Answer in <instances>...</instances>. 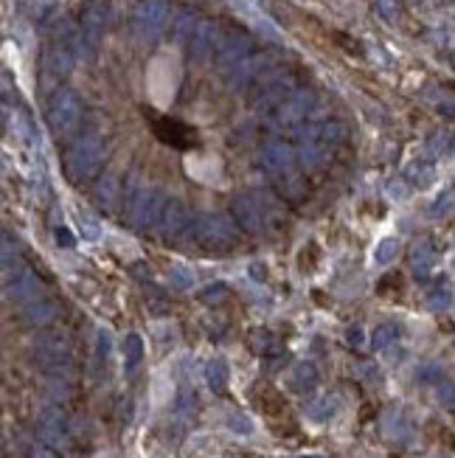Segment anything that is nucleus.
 <instances>
[{
	"label": "nucleus",
	"instance_id": "1",
	"mask_svg": "<svg viewBox=\"0 0 455 458\" xmlns=\"http://www.w3.org/2000/svg\"><path fill=\"white\" fill-rule=\"evenodd\" d=\"M186 233L194 236V239L203 242V245H211V247H225V245H230V236H233L228 220L214 217V214H205V217H200L197 223H188V228L183 230V236H186Z\"/></svg>",
	"mask_w": 455,
	"mask_h": 458
},
{
	"label": "nucleus",
	"instance_id": "2",
	"mask_svg": "<svg viewBox=\"0 0 455 458\" xmlns=\"http://www.w3.org/2000/svg\"><path fill=\"white\" fill-rule=\"evenodd\" d=\"M102 144L96 141V138H87V141H82V144H76L73 149H70V155H68V172L73 174V177H87V174H93L99 169V164H102Z\"/></svg>",
	"mask_w": 455,
	"mask_h": 458
},
{
	"label": "nucleus",
	"instance_id": "3",
	"mask_svg": "<svg viewBox=\"0 0 455 458\" xmlns=\"http://www.w3.org/2000/svg\"><path fill=\"white\" fill-rule=\"evenodd\" d=\"M79 115H82V107L76 102L73 93H57L48 105V124L54 127V132H70L76 124H79Z\"/></svg>",
	"mask_w": 455,
	"mask_h": 458
},
{
	"label": "nucleus",
	"instance_id": "4",
	"mask_svg": "<svg viewBox=\"0 0 455 458\" xmlns=\"http://www.w3.org/2000/svg\"><path fill=\"white\" fill-rule=\"evenodd\" d=\"M262 164H264L270 172L284 174V172L292 169V152H289L287 147H282V144H273V147H267V149H264Z\"/></svg>",
	"mask_w": 455,
	"mask_h": 458
},
{
	"label": "nucleus",
	"instance_id": "5",
	"mask_svg": "<svg viewBox=\"0 0 455 458\" xmlns=\"http://www.w3.org/2000/svg\"><path fill=\"white\" fill-rule=\"evenodd\" d=\"M236 220L242 223V228L247 230H256L259 228V223H262V208L250 200V197H242V200H236Z\"/></svg>",
	"mask_w": 455,
	"mask_h": 458
},
{
	"label": "nucleus",
	"instance_id": "6",
	"mask_svg": "<svg viewBox=\"0 0 455 458\" xmlns=\"http://www.w3.org/2000/svg\"><path fill=\"white\" fill-rule=\"evenodd\" d=\"M6 295H9V298H14V301H26V298L37 295V279H34L31 273H26V270H23V273L14 279V284H9Z\"/></svg>",
	"mask_w": 455,
	"mask_h": 458
},
{
	"label": "nucleus",
	"instance_id": "7",
	"mask_svg": "<svg viewBox=\"0 0 455 458\" xmlns=\"http://www.w3.org/2000/svg\"><path fill=\"white\" fill-rule=\"evenodd\" d=\"M205 380H208V385H211L214 391H225L228 380H230L225 360H220V357H217V360H211V363L205 366Z\"/></svg>",
	"mask_w": 455,
	"mask_h": 458
},
{
	"label": "nucleus",
	"instance_id": "8",
	"mask_svg": "<svg viewBox=\"0 0 455 458\" xmlns=\"http://www.w3.org/2000/svg\"><path fill=\"white\" fill-rule=\"evenodd\" d=\"M191 48H194V54H197V57L211 54V51L217 48V40H214V26H200V28L194 31V43H191Z\"/></svg>",
	"mask_w": 455,
	"mask_h": 458
},
{
	"label": "nucleus",
	"instance_id": "9",
	"mask_svg": "<svg viewBox=\"0 0 455 458\" xmlns=\"http://www.w3.org/2000/svg\"><path fill=\"white\" fill-rule=\"evenodd\" d=\"M105 20H107V6L105 3H90L85 9V14H82V26L87 31H99L105 26Z\"/></svg>",
	"mask_w": 455,
	"mask_h": 458
},
{
	"label": "nucleus",
	"instance_id": "10",
	"mask_svg": "<svg viewBox=\"0 0 455 458\" xmlns=\"http://www.w3.org/2000/svg\"><path fill=\"white\" fill-rule=\"evenodd\" d=\"M138 17H141L152 31H155V28L166 20V6H164V3H144V6H141V11H138Z\"/></svg>",
	"mask_w": 455,
	"mask_h": 458
},
{
	"label": "nucleus",
	"instance_id": "11",
	"mask_svg": "<svg viewBox=\"0 0 455 458\" xmlns=\"http://www.w3.org/2000/svg\"><path fill=\"white\" fill-rule=\"evenodd\" d=\"M57 315V309H54V304H48V301H40V304H31L28 309H26V318L31 321V324H37V326H43V324H48L51 318Z\"/></svg>",
	"mask_w": 455,
	"mask_h": 458
},
{
	"label": "nucleus",
	"instance_id": "12",
	"mask_svg": "<svg viewBox=\"0 0 455 458\" xmlns=\"http://www.w3.org/2000/svg\"><path fill=\"white\" fill-rule=\"evenodd\" d=\"M124 357H127V368H135L144 360V341L138 335H127V341H124Z\"/></svg>",
	"mask_w": 455,
	"mask_h": 458
},
{
	"label": "nucleus",
	"instance_id": "13",
	"mask_svg": "<svg viewBox=\"0 0 455 458\" xmlns=\"http://www.w3.org/2000/svg\"><path fill=\"white\" fill-rule=\"evenodd\" d=\"M397 250H399L397 239H385V242H380V245H377V250H374L377 265H388V262L397 256Z\"/></svg>",
	"mask_w": 455,
	"mask_h": 458
},
{
	"label": "nucleus",
	"instance_id": "14",
	"mask_svg": "<svg viewBox=\"0 0 455 458\" xmlns=\"http://www.w3.org/2000/svg\"><path fill=\"white\" fill-rule=\"evenodd\" d=\"M295 380H298V385L301 388H315V383H318V374H315V366H309V363H301L298 368H295Z\"/></svg>",
	"mask_w": 455,
	"mask_h": 458
},
{
	"label": "nucleus",
	"instance_id": "15",
	"mask_svg": "<svg viewBox=\"0 0 455 458\" xmlns=\"http://www.w3.org/2000/svg\"><path fill=\"white\" fill-rule=\"evenodd\" d=\"M96 197H99V203H105V206H113L115 200V177H105L102 183H99V188H96Z\"/></svg>",
	"mask_w": 455,
	"mask_h": 458
},
{
	"label": "nucleus",
	"instance_id": "16",
	"mask_svg": "<svg viewBox=\"0 0 455 458\" xmlns=\"http://www.w3.org/2000/svg\"><path fill=\"white\" fill-rule=\"evenodd\" d=\"M394 338H397V329L394 326H380V329H374L371 344H374V348H385Z\"/></svg>",
	"mask_w": 455,
	"mask_h": 458
},
{
	"label": "nucleus",
	"instance_id": "17",
	"mask_svg": "<svg viewBox=\"0 0 455 458\" xmlns=\"http://www.w3.org/2000/svg\"><path fill=\"white\" fill-rule=\"evenodd\" d=\"M332 413H335V400H329V397L321 400L315 408H312V416H315V419H329Z\"/></svg>",
	"mask_w": 455,
	"mask_h": 458
},
{
	"label": "nucleus",
	"instance_id": "18",
	"mask_svg": "<svg viewBox=\"0 0 455 458\" xmlns=\"http://www.w3.org/2000/svg\"><path fill=\"white\" fill-rule=\"evenodd\" d=\"M230 427H233L236 433H245V436H247V433L253 430V425H250V422H247L245 416H233V419H230Z\"/></svg>",
	"mask_w": 455,
	"mask_h": 458
},
{
	"label": "nucleus",
	"instance_id": "19",
	"mask_svg": "<svg viewBox=\"0 0 455 458\" xmlns=\"http://www.w3.org/2000/svg\"><path fill=\"white\" fill-rule=\"evenodd\" d=\"M253 344H256V348L267 351V348L273 346V341H270V335H267V332H256V341H253Z\"/></svg>",
	"mask_w": 455,
	"mask_h": 458
},
{
	"label": "nucleus",
	"instance_id": "20",
	"mask_svg": "<svg viewBox=\"0 0 455 458\" xmlns=\"http://www.w3.org/2000/svg\"><path fill=\"white\" fill-rule=\"evenodd\" d=\"M348 344L351 346H363V329H348Z\"/></svg>",
	"mask_w": 455,
	"mask_h": 458
},
{
	"label": "nucleus",
	"instance_id": "21",
	"mask_svg": "<svg viewBox=\"0 0 455 458\" xmlns=\"http://www.w3.org/2000/svg\"><path fill=\"white\" fill-rule=\"evenodd\" d=\"M174 282H177V287H188L191 284V276L183 273V270H174Z\"/></svg>",
	"mask_w": 455,
	"mask_h": 458
},
{
	"label": "nucleus",
	"instance_id": "22",
	"mask_svg": "<svg viewBox=\"0 0 455 458\" xmlns=\"http://www.w3.org/2000/svg\"><path fill=\"white\" fill-rule=\"evenodd\" d=\"M31 458H57V456H54L48 447H34V450H31Z\"/></svg>",
	"mask_w": 455,
	"mask_h": 458
},
{
	"label": "nucleus",
	"instance_id": "23",
	"mask_svg": "<svg viewBox=\"0 0 455 458\" xmlns=\"http://www.w3.org/2000/svg\"><path fill=\"white\" fill-rule=\"evenodd\" d=\"M298 458H323V456H298Z\"/></svg>",
	"mask_w": 455,
	"mask_h": 458
}]
</instances>
